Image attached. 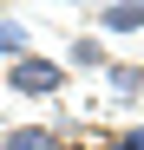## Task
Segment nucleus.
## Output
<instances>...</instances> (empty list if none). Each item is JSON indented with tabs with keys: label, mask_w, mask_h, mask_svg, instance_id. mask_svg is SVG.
Segmentation results:
<instances>
[{
	"label": "nucleus",
	"mask_w": 144,
	"mask_h": 150,
	"mask_svg": "<svg viewBox=\"0 0 144 150\" xmlns=\"http://www.w3.org/2000/svg\"><path fill=\"white\" fill-rule=\"evenodd\" d=\"M7 85H13V91H26V98H53V91L66 85V65L26 52V59H13V65H7Z\"/></svg>",
	"instance_id": "obj_1"
},
{
	"label": "nucleus",
	"mask_w": 144,
	"mask_h": 150,
	"mask_svg": "<svg viewBox=\"0 0 144 150\" xmlns=\"http://www.w3.org/2000/svg\"><path fill=\"white\" fill-rule=\"evenodd\" d=\"M92 20H98L105 33H138L144 26V0H111V7H98Z\"/></svg>",
	"instance_id": "obj_2"
},
{
	"label": "nucleus",
	"mask_w": 144,
	"mask_h": 150,
	"mask_svg": "<svg viewBox=\"0 0 144 150\" xmlns=\"http://www.w3.org/2000/svg\"><path fill=\"white\" fill-rule=\"evenodd\" d=\"M0 59H26V26L20 20H0Z\"/></svg>",
	"instance_id": "obj_3"
},
{
	"label": "nucleus",
	"mask_w": 144,
	"mask_h": 150,
	"mask_svg": "<svg viewBox=\"0 0 144 150\" xmlns=\"http://www.w3.org/2000/svg\"><path fill=\"white\" fill-rule=\"evenodd\" d=\"M111 85H118V91H144V72H138V65H111Z\"/></svg>",
	"instance_id": "obj_4"
},
{
	"label": "nucleus",
	"mask_w": 144,
	"mask_h": 150,
	"mask_svg": "<svg viewBox=\"0 0 144 150\" xmlns=\"http://www.w3.org/2000/svg\"><path fill=\"white\" fill-rule=\"evenodd\" d=\"M72 65H105V52H98V39H79V46H72Z\"/></svg>",
	"instance_id": "obj_5"
},
{
	"label": "nucleus",
	"mask_w": 144,
	"mask_h": 150,
	"mask_svg": "<svg viewBox=\"0 0 144 150\" xmlns=\"http://www.w3.org/2000/svg\"><path fill=\"white\" fill-rule=\"evenodd\" d=\"M111 150H144V124H131V131H125V137H118Z\"/></svg>",
	"instance_id": "obj_6"
}]
</instances>
